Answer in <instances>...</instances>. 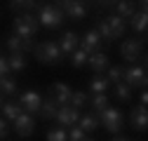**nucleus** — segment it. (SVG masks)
Masks as SVG:
<instances>
[{"mask_svg": "<svg viewBox=\"0 0 148 141\" xmlns=\"http://www.w3.org/2000/svg\"><path fill=\"white\" fill-rule=\"evenodd\" d=\"M71 64H73V68H82V66H87V54L82 49H75L71 54Z\"/></svg>", "mask_w": 148, "mask_h": 141, "instance_id": "nucleus-31", "label": "nucleus"}, {"mask_svg": "<svg viewBox=\"0 0 148 141\" xmlns=\"http://www.w3.org/2000/svg\"><path fill=\"white\" fill-rule=\"evenodd\" d=\"M21 113H24V111H21V106L16 103V101H5V103H3V120H5V122H14Z\"/></svg>", "mask_w": 148, "mask_h": 141, "instance_id": "nucleus-21", "label": "nucleus"}, {"mask_svg": "<svg viewBox=\"0 0 148 141\" xmlns=\"http://www.w3.org/2000/svg\"><path fill=\"white\" fill-rule=\"evenodd\" d=\"M47 141H68V132H64L61 127H54L47 132Z\"/></svg>", "mask_w": 148, "mask_h": 141, "instance_id": "nucleus-32", "label": "nucleus"}, {"mask_svg": "<svg viewBox=\"0 0 148 141\" xmlns=\"http://www.w3.org/2000/svg\"><path fill=\"white\" fill-rule=\"evenodd\" d=\"M49 94L54 97L57 106H68V101H71V94H73V90H71L68 85H54L52 90H49Z\"/></svg>", "mask_w": 148, "mask_h": 141, "instance_id": "nucleus-17", "label": "nucleus"}, {"mask_svg": "<svg viewBox=\"0 0 148 141\" xmlns=\"http://www.w3.org/2000/svg\"><path fill=\"white\" fill-rule=\"evenodd\" d=\"M10 10L14 12H24V14H31V10H35L40 3H35V0H12V3H7Z\"/></svg>", "mask_w": 148, "mask_h": 141, "instance_id": "nucleus-23", "label": "nucleus"}, {"mask_svg": "<svg viewBox=\"0 0 148 141\" xmlns=\"http://www.w3.org/2000/svg\"><path fill=\"white\" fill-rule=\"evenodd\" d=\"M141 5V10H136V14L132 16V19L127 21V26L132 28L134 33H146V26H148V16H146V3H139Z\"/></svg>", "mask_w": 148, "mask_h": 141, "instance_id": "nucleus-14", "label": "nucleus"}, {"mask_svg": "<svg viewBox=\"0 0 148 141\" xmlns=\"http://www.w3.org/2000/svg\"><path fill=\"white\" fill-rule=\"evenodd\" d=\"M7 132H10V125H7L3 118H0V139H5V136H7Z\"/></svg>", "mask_w": 148, "mask_h": 141, "instance_id": "nucleus-35", "label": "nucleus"}, {"mask_svg": "<svg viewBox=\"0 0 148 141\" xmlns=\"http://www.w3.org/2000/svg\"><path fill=\"white\" fill-rule=\"evenodd\" d=\"M3 103H5V101H3V94H0V108H3Z\"/></svg>", "mask_w": 148, "mask_h": 141, "instance_id": "nucleus-38", "label": "nucleus"}, {"mask_svg": "<svg viewBox=\"0 0 148 141\" xmlns=\"http://www.w3.org/2000/svg\"><path fill=\"white\" fill-rule=\"evenodd\" d=\"M99 125H103L110 134H120L122 127H125V115L120 108H113V106H108V108L101 113L99 118Z\"/></svg>", "mask_w": 148, "mask_h": 141, "instance_id": "nucleus-5", "label": "nucleus"}, {"mask_svg": "<svg viewBox=\"0 0 148 141\" xmlns=\"http://www.w3.org/2000/svg\"><path fill=\"white\" fill-rule=\"evenodd\" d=\"M129 125H132L134 132H143L148 125V113H146V106H134L129 111Z\"/></svg>", "mask_w": 148, "mask_h": 141, "instance_id": "nucleus-12", "label": "nucleus"}, {"mask_svg": "<svg viewBox=\"0 0 148 141\" xmlns=\"http://www.w3.org/2000/svg\"><path fill=\"white\" fill-rule=\"evenodd\" d=\"M78 127H80L85 134L97 132V127H99V115H97V113H85V115H80V120H78Z\"/></svg>", "mask_w": 148, "mask_h": 141, "instance_id": "nucleus-19", "label": "nucleus"}, {"mask_svg": "<svg viewBox=\"0 0 148 141\" xmlns=\"http://www.w3.org/2000/svg\"><path fill=\"white\" fill-rule=\"evenodd\" d=\"M85 141H92V139H85Z\"/></svg>", "mask_w": 148, "mask_h": 141, "instance_id": "nucleus-39", "label": "nucleus"}, {"mask_svg": "<svg viewBox=\"0 0 148 141\" xmlns=\"http://www.w3.org/2000/svg\"><path fill=\"white\" fill-rule=\"evenodd\" d=\"M54 120L59 122V127H75L78 120H80V111L73 108V106H59Z\"/></svg>", "mask_w": 148, "mask_h": 141, "instance_id": "nucleus-10", "label": "nucleus"}, {"mask_svg": "<svg viewBox=\"0 0 148 141\" xmlns=\"http://www.w3.org/2000/svg\"><path fill=\"white\" fill-rule=\"evenodd\" d=\"M87 139V134L75 125V127H71V132H68V141H85Z\"/></svg>", "mask_w": 148, "mask_h": 141, "instance_id": "nucleus-33", "label": "nucleus"}, {"mask_svg": "<svg viewBox=\"0 0 148 141\" xmlns=\"http://www.w3.org/2000/svg\"><path fill=\"white\" fill-rule=\"evenodd\" d=\"M97 33H99V38H101V42H115L113 40V35H110V28H108V24H106V19H101V21H97V28H94Z\"/></svg>", "mask_w": 148, "mask_h": 141, "instance_id": "nucleus-28", "label": "nucleus"}, {"mask_svg": "<svg viewBox=\"0 0 148 141\" xmlns=\"http://www.w3.org/2000/svg\"><path fill=\"white\" fill-rule=\"evenodd\" d=\"M0 94L3 97H16L19 94V87H16V80L14 78H0Z\"/></svg>", "mask_w": 148, "mask_h": 141, "instance_id": "nucleus-22", "label": "nucleus"}, {"mask_svg": "<svg viewBox=\"0 0 148 141\" xmlns=\"http://www.w3.org/2000/svg\"><path fill=\"white\" fill-rule=\"evenodd\" d=\"M132 97H134V90H132V87H127L125 82H115V99H118V101L127 103V101H132Z\"/></svg>", "mask_w": 148, "mask_h": 141, "instance_id": "nucleus-25", "label": "nucleus"}, {"mask_svg": "<svg viewBox=\"0 0 148 141\" xmlns=\"http://www.w3.org/2000/svg\"><path fill=\"white\" fill-rule=\"evenodd\" d=\"M106 24H108V28H110V35H113V40L122 38L125 31H127V21H125V19H120L118 14H110L108 19H106Z\"/></svg>", "mask_w": 148, "mask_h": 141, "instance_id": "nucleus-16", "label": "nucleus"}, {"mask_svg": "<svg viewBox=\"0 0 148 141\" xmlns=\"http://www.w3.org/2000/svg\"><path fill=\"white\" fill-rule=\"evenodd\" d=\"M57 111H59V106H57V101H54V97L52 94H47V97H42V103H40V118L42 120H54V115H57Z\"/></svg>", "mask_w": 148, "mask_h": 141, "instance_id": "nucleus-15", "label": "nucleus"}, {"mask_svg": "<svg viewBox=\"0 0 148 141\" xmlns=\"http://www.w3.org/2000/svg\"><path fill=\"white\" fill-rule=\"evenodd\" d=\"M101 38H99V33L92 28V31H87L85 35H80V49L85 52V54L89 57V54H99L101 52Z\"/></svg>", "mask_w": 148, "mask_h": 141, "instance_id": "nucleus-9", "label": "nucleus"}, {"mask_svg": "<svg viewBox=\"0 0 148 141\" xmlns=\"http://www.w3.org/2000/svg\"><path fill=\"white\" fill-rule=\"evenodd\" d=\"M108 70V75H106V80L108 82H122V73H125V66H108L106 68Z\"/></svg>", "mask_w": 148, "mask_h": 141, "instance_id": "nucleus-30", "label": "nucleus"}, {"mask_svg": "<svg viewBox=\"0 0 148 141\" xmlns=\"http://www.w3.org/2000/svg\"><path fill=\"white\" fill-rule=\"evenodd\" d=\"M59 10L64 12V16L78 21V19H82L87 14V3H80V0H64V3H59Z\"/></svg>", "mask_w": 148, "mask_h": 141, "instance_id": "nucleus-8", "label": "nucleus"}, {"mask_svg": "<svg viewBox=\"0 0 148 141\" xmlns=\"http://www.w3.org/2000/svg\"><path fill=\"white\" fill-rule=\"evenodd\" d=\"M148 103V94H146V90H141V94H139V106H146Z\"/></svg>", "mask_w": 148, "mask_h": 141, "instance_id": "nucleus-36", "label": "nucleus"}, {"mask_svg": "<svg viewBox=\"0 0 148 141\" xmlns=\"http://www.w3.org/2000/svg\"><path fill=\"white\" fill-rule=\"evenodd\" d=\"M87 66L94 70L97 75H101L103 70L108 68V57L103 54V52H99V54H89V57H87Z\"/></svg>", "mask_w": 148, "mask_h": 141, "instance_id": "nucleus-18", "label": "nucleus"}, {"mask_svg": "<svg viewBox=\"0 0 148 141\" xmlns=\"http://www.w3.org/2000/svg\"><path fill=\"white\" fill-rule=\"evenodd\" d=\"M57 45H59V49H61V57H71L75 49H80V35H78L75 31H66Z\"/></svg>", "mask_w": 148, "mask_h": 141, "instance_id": "nucleus-11", "label": "nucleus"}, {"mask_svg": "<svg viewBox=\"0 0 148 141\" xmlns=\"http://www.w3.org/2000/svg\"><path fill=\"white\" fill-rule=\"evenodd\" d=\"M10 75V66H7V57H0V78Z\"/></svg>", "mask_w": 148, "mask_h": 141, "instance_id": "nucleus-34", "label": "nucleus"}, {"mask_svg": "<svg viewBox=\"0 0 148 141\" xmlns=\"http://www.w3.org/2000/svg\"><path fill=\"white\" fill-rule=\"evenodd\" d=\"M68 106H73V108H85V106H87V94L85 92H80V90H75V92H73L71 94V101H68Z\"/></svg>", "mask_w": 148, "mask_h": 141, "instance_id": "nucleus-29", "label": "nucleus"}, {"mask_svg": "<svg viewBox=\"0 0 148 141\" xmlns=\"http://www.w3.org/2000/svg\"><path fill=\"white\" fill-rule=\"evenodd\" d=\"M7 66H10L12 73H19V70L26 68V57L24 54H10L7 57Z\"/></svg>", "mask_w": 148, "mask_h": 141, "instance_id": "nucleus-26", "label": "nucleus"}, {"mask_svg": "<svg viewBox=\"0 0 148 141\" xmlns=\"http://www.w3.org/2000/svg\"><path fill=\"white\" fill-rule=\"evenodd\" d=\"M33 129H35V118L33 115H28V113H21L19 118L14 120V132L19 134V136H31L33 134Z\"/></svg>", "mask_w": 148, "mask_h": 141, "instance_id": "nucleus-13", "label": "nucleus"}, {"mask_svg": "<svg viewBox=\"0 0 148 141\" xmlns=\"http://www.w3.org/2000/svg\"><path fill=\"white\" fill-rule=\"evenodd\" d=\"M92 108H94L92 113L101 115V113L108 108V97H106V94H94V97H92Z\"/></svg>", "mask_w": 148, "mask_h": 141, "instance_id": "nucleus-27", "label": "nucleus"}, {"mask_svg": "<svg viewBox=\"0 0 148 141\" xmlns=\"http://www.w3.org/2000/svg\"><path fill=\"white\" fill-rule=\"evenodd\" d=\"M16 103L21 106V111L28 113V115H35L40 111V103H42V97L35 92V90H26L19 94V99H16Z\"/></svg>", "mask_w": 148, "mask_h": 141, "instance_id": "nucleus-6", "label": "nucleus"}, {"mask_svg": "<svg viewBox=\"0 0 148 141\" xmlns=\"http://www.w3.org/2000/svg\"><path fill=\"white\" fill-rule=\"evenodd\" d=\"M108 80H106V75H94L89 80V90H92V94H106V90H108Z\"/></svg>", "mask_w": 148, "mask_h": 141, "instance_id": "nucleus-24", "label": "nucleus"}, {"mask_svg": "<svg viewBox=\"0 0 148 141\" xmlns=\"http://www.w3.org/2000/svg\"><path fill=\"white\" fill-rule=\"evenodd\" d=\"M33 54H35V59H38L40 64H47V66H54V64H61V49H59V45L54 42V40H42L40 45H35V49H33Z\"/></svg>", "mask_w": 148, "mask_h": 141, "instance_id": "nucleus-2", "label": "nucleus"}, {"mask_svg": "<svg viewBox=\"0 0 148 141\" xmlns=\"http://www.w3.org/2000/svg\"><path fill=\"white\" fill-rule=\"evenodd\" d=\"M110 141H132V139H125V136H115V139H110Z\"/></svg>", "mask_w": 148, "mask_h": 141, "instance_id": "nucleus-37", "label": "nucleus"}, {"mask_svg": "<svg viewBox=\"0 0 148 141\" xmlns=\"http://www.w3.org/2000/svg\"><path fill=\"white\" fill-rule=\"evenodd\" d=\"M113 14H118L120 19H125V21H129L136 14V5L129 3V0H120V3H115V12Z\"/></svg>", "mask_w": 148, "mask_h": 141, "instance_id": "nucleus-20", "label": "nucleus"}, {"mask_svg": "<svg viewBox=\"0 0 148 141\" xmlns=\"http://www.w3.org/2000/svg\"><path fill=\"white\" fill-rule=\"evenodd\" d=\"M141 52H143V40H136V38H129L120 45V57L129 64H134L141 57Z\"/></svg>", "mask_w": 148, "mask_h": 141, "instance_id": "nucleus-7", "label": "nucleus"}, {"mask_svg": "<svg viewBox=\"0 0 148 141\" xmlns=\"http://www.w3.org/2000/svg\"><path fill=\"white\" fill-rule=\"evenodd\" d=\"M146 64H129L125 66V73H122V82L127 87H141V90H146Z\"/></svg>", "mask_w": 148, "mask_h": 141, "instance_id": "nucleus-4", "label": "nucleus"}, {"mask_svg": "<svg viewBox=\"0 0 148 141\" xmlns=\"http://www.w3.org/2000/svg\"><path fill=\"white\" fill-rule=\"evenodd\" d=\"M38 19V24L40 26H45V28H49V31H57V28H61L64 26V12L57 7V5H52V3H45L42 7H40V14L35 16Z\"/></svg>", "mask_w": 148, "mask_h": 141, "instance_id": "nucleus-1", "label": "nucleus"}, {"mask_svg": "<svg viewBox=\"0 0 148 141\" xmlns=\"http://www.w3.org/2000/svg\"><path fill=\"white\" fill-rule=\"evenodd\" d=\"M38 28H40V24L33 14H19L14 19V35L21 38V40H33Z\"/></svg>", "mask_w": 148, "mask_h": 141, "instance_id": "nucleus-3", "label": "nucleus"}]
</instances>
